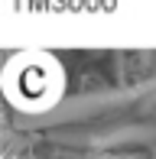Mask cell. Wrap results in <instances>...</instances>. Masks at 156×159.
Wrapping results in <instances>:
<instances>
[{"label":"cell","instance_id":"1","mask_svg":"<svg viewBox=\"0 0 156 159\" xmlns=\"http://www.w3.org/2000/svg\"><path fill=\"white\" fill-rule=\"evenodd\" d=\"M156 88V78L143 84H133V88H111V91H91V94H81V98H68L62 104H55L46 117L33 120L36 127H55V124H75V120H88V117H98L104 111H114V107H124V104H133L137 98L150 94Z\"/></svg>","mask_w":156,"mask_h":159},{"label":"cell","instance_id":"2","mask_svg":"<svg viewBox=\"0 0 156 159\" xmlns=\"http://www.w3.org/2000/svg\"><path fill=\"white\" fill-rule=\"evenodd\" d=\"M55 140H62V143H85V146H94L98 153H104V149L130 146V143H153L156 140V120H153V124H124V127L108 130V133H91V136L59 133Z\"/></svg>","mask_w":156,"mask_h":159},{"label":"cell","instance_id":"3","mask_svg":"<svg viewBox=\"0 0 156 159\" xmlns=\"http://www.w3.org/2000/svg\"><path fill=\"white\" fill-rule=\"evenodd\" d=\"M85 159H108L104 153H91V156H85Z\"/></svg>","mask_w":156,"mask_h":159}]
</instances>
